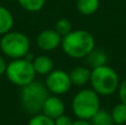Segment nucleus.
<instances>
[{
    "label": "nucleus",
    "instance_id": "nucleus-1",
    "mask_svg": "<svg viewBox=\"0 0 126 125\" xmlns=\"http://www.w3.org/2000/svg\"><path fill=\"white\" fill-rule=\"evenodd\" d=\"M61 48L63 52L72 59H85L95 48L93 34L86 30H72L62 38Z\"/></svg>",
    "mask_w": 126,
    "mask_h": 125
},
{
    "label": "nucleus",
    "instance_id": "nucleus-2",
    "mask_svg": "<svg viewBox=\"0 0 126 125\" xmlns=\"http://www.w3.org/2000/svg\"><path fill=\"white\" fill-rule=\"evenodd\" d=\"M50 95L46 84L40 81H32L22 86L20 91V102L24 112L30 115L41 113L47 97Z\"/></svg>",
    "mask_w": 126,
    "mask_h": 125
},
{
    "label": "nucleus",
    "instance_id": "nucleus-3",
    "mask_svg": "<svg viewBox=\"0 0 126 125\" xmlns=\"http://www.w3.org/2000/svg\"><path fill=\"white\" fill-rule=\"evenodd\" d=\"M90 83L100 96H110L117 92L121 80L117 72L112 66L105 64L92 69Z\"/></svg>",
    "mask_w": 126,
    "mask_h": 125
},
{
    "label": "nucleus",
    "instance_id": "nucleus-4",
    "mask_svg": "<svg viewBox=\"0 0 126 125\" xmlns=\"http://www.w3.org/2000/svg\"><path fill=\"white\" fill-rule=\"evenodd\" d=\"M100 109V95L93 89L80 90L72 100V111L80 120L90 121Z\"/></svg>",
    "mask_w": 126,
    "mask_h": 125
},
{
    "label": "nucleus",
    "instance_id": "nucleus-5",
    "mask_svg": "<svg viewBox=\"0 0 126 125\" xmlns=\"http://www.w3.org/2000/svg\"><path fill=\"white\" fill-rule=\"evenodd\" d=\"M30 40L28 35L19 31H9L1 35L0 39V50L6 57L13 59L24 58L30 52Z\"/></svg>",
    "mask_w": 126,
    "mask_h": 125
},
{
    "label": "nucleus",
    "instance_id": "nucleus-6",
    "mask_svg": "<svg viewBox=\"0 0 126 125\" xmlns=\"http://www.w3.org/2000/svg\"><path fill=\"white\" fill-rule=\"evenodd\" d=\"M4 75L10 81V83L22 88L34 81L37 73L33 68L32 61L26 58H20L13 59L9 62Z\"/></svg>",
    "mask_w": 126,
    "mask_h": 125
},
{
    "label": "nucleus",
    "instance_id": "nucleus-7",
    "mask_svg": "<svg viewBox=\"0 0 126 125\" xmlns=\"http://www.w3.org/2000/svg\"><path fill=\"white\" fill-rule=\"evenodd\" d=\"M46 86L48 89L50 94L54 95H62L67 93L71 90L72 81L70 79L69 72L60 69H54L52 70L46 79Z\"/></svg>",
    "mask_w": 126,
    "mask_h": 125
},
{
    "label": "nucleus",
    "instance_id": "nucleus-8",
    "mask_svg": "<svg viewBox=\"0 0 126 125\" xmlns=\"http://www.w3.org/2000/svg\"><path fill=\"white\" fill-rule=\"evenodd\" d=\"M62 37L55 29H44L37 35V46L44 52H50L61 47Z\"/></svg>",
    "mask_w": 126,
    "mask_h": 125
},
{
    "label": "nucleus",
    "instance_id": "nucleus-9",
    "mask_svg": "<svg viewBox=\"0 0 126 125\" xmlns=\"http://www.w3.org/2000/svg\"><path fill=\"white\" fill-rule=\"evenodd\" d=\"M64 111H65V104L60 99L59 95L50 94L47 97L46 102H44L43 106H42L41 113L51 117L52 120H55L60 115L64 114Z\"/></svg>",
    "mask_w": 126,
    "mask_h": 125
},
{
    "label": "nucleus",
    "instance_id": "nucleus-10",
    "mask_svg": "<svg viewBox=\"0 0 126 125\" xmlns=\"http://www.w3.org/2000/svg\"><path fill=\"white\" fill-rule=\"evenodd\" d=\"M91 72L92 69L87 68V66H83V65L74 66L69 72L72 84L75 86L86 85L87 83H90V80H91Z\"/></svg>",
    "mask_w": 126,
    "mask_h": 125
},
{
    "label": "nucleus",
    "instance_id": "nucleus-11",
    "mask_svg": "<svg viewBox=\"0 0 126 125\" xmlns=\"http://www.w3.org/2000/svg\"><path fill=\"white\" fill-rule=\"evenodd\" d=\"M32 64L35 70V73L39 75L47 77L51 71L54 70V61L52 60V58H50L47 54H41L38 55V57H34Z\"/></svg>",
    "mask_w": 126,
    "mask_h": 125
},
{
    "label": "nucleus",
    "instance_id": "nucleus-12",
    "mask_svg": "<svg viewBox=\"0 0 126 125\" xmlns=\"http://www.w3.org/2000/svg\"><path fill=\"white\" fill-rule=\"evenodd\" d=\"M13 24H15V18L11 11L4 6L0 4V35H3L12 30Z\"/></svg>",
    "mask_w": 126,
    "mask_h": 125
},
{
    "label": "nucleus",
    "instance_id": "nucleus-13",
    "mask_svg": "<svg viewBox=\"0 0 126 125\" xmlns=\"http://www.w3.org/2000/svg\"><path fill=\"white\" fill-rule=\"evenodd\" d=\"M85 60H86L87 64H89L92 69H94V68H97V66L107 64L109 58H107V53L105 52L104 50L94 48L93 50L86 55Z\"/></svg>",
    "mask_w": 126,
    "mask_h": 125
},
{
    "label": "nucleus",
    "instance_id": "nucleus-14",
    "mask_svg": "<svg viewBox=\"0 0 126 125\" xmlns=\"http://www.w3.org/2000/svg\"><path fill=\"white\" fill-rule=\"evenodd\" d=\"M100 8V0H76V10L83 16H92Z\"/></svg>",
    "mask_w": 126,
    "mask_h": 125
},
{
    "label": "nucleus",
    "instance_id": "nucleus-15",
    "mask_svg": "<svg viewBox=\"0 0 126 125\" xmlns=\"http://www.w3.org/2000/svg\"><path fill=\"white\" fill-rule=\"evenodd\" d=\"M23 10L28 12H39L46 6L47 0H17Z\"/></svg>",
    "mask_w": 126,
    "mask_h": 125
},
{
    "label": "nucleus",
    "instance_id": "nucleus-16",
    "mask_svg": "<svg viewBox=\"0 0 126 125\" xmlns=\"http://www.w3.org/2000/svg\"><path fill=\"white\" fill-rule=\"evenodd\" d=\"M92 125H115L111 113L104 110H98L91 120Z\"/></svg>",
    "mask_w": 126,
    "mask_h": 125
},
{
    "label": "nucleus",
    "instance_id": "nucleus-17",
    "mask_svg": "<svg viewBox=\"0 0 126 125\" xmlns=\"http://www.w3.org/2000/svg\"><path fill=\"white\" fill-rule=\"evenodd\" d=\"M111 115L113 117V121L116 125H124L126 124V104L118 103L114 105L113 110L111 112Z\"/></svg>",
    "mask_w": 126,
    "mask_h": 125
},
{
    "label": "nucleus",
    "instance_id": "nucleus-18",
    "mask_svg": "<svg viewBox=\"0 0 126 125\" xmlns=\"http://www.w3.org/2000/svg\"><path fill=\"white\" fill-rule=\"evenodd\" d=\"M54 29L63 38L64 35L69 34V33L73 30V26H72V22L70 21L69 19H66V18H61V19H59L57 21Z\"/></svg>",
    "mask_w": 126,
    "mask_h": 125
},
{
    "label": "nucleus",
    "instance_id": "nucleus-19",
    "mask_svg": "<svg viewBox=\"0 0 126 125\" xmlns=\"http://www.w3.org/2000/svg\"><path fill=\"white\" fill-rule=\"evenodd\" d=\"M28 125H54V120L47 116L43 113H38L35 115H32Z\"/></svg>",
    "mask_w": 126,
    "mask_h": 125
},
{
    "label": "nucleus",
    "instance_id": "nucleus-20",
    "mask_svg": "<svg viewBox=\"0 0 126 125\" xmlns=\"http://www.w3.org/2000/svg\"><path fill=\"white\" fill-rule=\"evenodd\" d=\"M73 124V120L69 116V115L62 114L59 117L54 120V125H72Z\"/></svg>",
    "mask_w": 126,
    "mask_h": 125
},
{
    "label": "nucleus",
    "instance_id": "nucleus-21",
    "mask_svg": "<svg viewBox=\"0 0 126 125\" xmlns=\"http://www.w3.org/2000/svg\"><path fill=\"white\" fill-rule=\"evenodd\" d=\"M117 92H118V96H120L121 102L126 104V79L123 80V81L120 83Z\"/></svg>",
    "mask_w": 126,
    "mask_h": 125
},
{
    "label": "nucleus",
    "instance_id": "nucleus-22",
    "mask_svg": "<svg viewBox=\"0 0 126 125\" xmlns=\"http://www.w3.org/2000/svg\"><path fill=\"white\" fill-rule=\"evenodd\" d=\"M7 65H8V62L6 61V59L2 55H0V77L6 73Z\"/></svg>",
    "mask_w": 126,
    "mask_h": 125
},
{
    "label": "nucleus",
    "instance_id": "nucleus-23",
    "mask_svg": "<svg viewBox=\"0 0 126 125\" xmlns=\"http://www.w3.org/2000/svg\"><path fill=\"white\" fill-rule=\"evenodd\" d=\"M72 125H92L91 121H87V120H80L78 119L76 121H73Z\"/></svg>",
    "mask_w": 126,
    "mask_h": 125
},
{
    "label": "nucleus",
    "instance_id": "nucleus-24",
    "mask_svg": "<svg viewBox=\"0 0 126 125\" xmlns=\"http://www.w3.org/2000/svg\"><path fill=\"white\" fill-rule=\"evenodd\" d=\"M9 1H12V0H9Z\"/></svg>",
    "mask_w": 126,
    "mask_h": 125
}]
</instances>
